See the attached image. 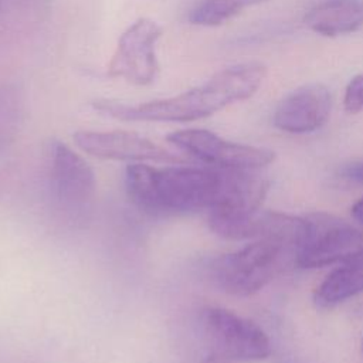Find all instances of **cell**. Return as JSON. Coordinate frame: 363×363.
I'll return each mask as SVG.
<instances>
[{
    "label": "cell",
    "mask_w": 363,
    "mask_h": 363,
    "mask_svg": "<svg viewBox=\"0 0 363 363\" xmlns=\"http://www.w3.org/2000/svg\"><path fill=\"white\" fill-rule=\"evenodd\" d=\"M362 354H363V339H362Z\"/></svg>",
    "instance_id": "17"
},
{
    "label": "cell",
    "mask_w": 363,
    "mask_h": 363,
    "mask_svg": "<svg viewBox=\"0 0 363 363\" xmlns=\"http://www.w3.org/2000/svg\"><path fill=\"white\" fill-rule=\"evenodd\" d=\"M162 27L146 17L133 21L119 37L108 64V75L135 85H150L159 75L157 43Z\"/></svg>",
    "instance_id": "8"
},
{
    "label": "cell",
    "mask_w": 363,
    "mask_h": 363,
    "mask_svg": "<svg viewBox=\"0 0 363 363\" xmlns=\"http://www.w3.org/2000/svg\"><path fill=\"white\" fill-rule=\"evenodd\" d=\"M47 189L60 221L74 228L84 227L92 213L95 174L82 156L60 140L50 143Z\"/></svg>",
    "instance_id": "4"
},
{
    "label": "cell",
    "mask_w": 363,
    "mask_h": 363,
    "mask_svg": "<svg viewBox=\"0 0 363 363\" xmlns=\"http://www.w3.org/2000/svg\"><path fill=\"white\" fill-rule=\"evenodd\" d=\"M72 139L82 152L102 160L184 164V159L180 156L133 132L78 130L74 133Z\"/></svg>",
    "instance_id": "9"
},
{
    "label": "cell",
    "mask_w": 363,
    "mask_h": 363,
    "mask_svg": "<svg viewBox=\"0 0 363 363\" xmlns=\"http://www.w3.org/2000/svg\"><path fill=\"white\" fill-rule=\"evenodd\" d=\"M199 329L210 354L227 362H258L272 352L268 335L255 322L218 306L199 313Z\"/></svg>",
    "instance_id": "5"
},
{
    "label": "cell",
    "mask_w": 363,
    "mask_h": 363,
    "mask_svg": "<svg viewBox=\"0 0 363 363\" xmlns=\"http://www.w3.org/2000/svg\"><path fill=\"white\" fill-rule=\"evenodd\" d=\"M224 187L225 169L132 163L125 170L129 200L155 218L208 213L221 203Z\"/></svg>",
    "instance_id": "2"
},
{
    "label": "cell",
    "mask_w": 363,
    "mask_h": 363,
    "mask_svg": "<svg viewBox=\"0 0 363 363\" xmlns=\"http://www.w3.org/2000/svg\"><path fill=\"white\" fill-rule=\"evenodd\" d=\"M332 95L322 84L303 85L286 95L274 112V125L288 133H309L329 118Z\"/></svg>",
    "instance_id": "10"
},
{
    "label": "cell",
    "mask_w": 363,
    "mask_h": 363,
    "mask_svg": "<svg viewBox=\"0 0 363 363\" xmlns=\"http://www.w3.org/2000/svg\"><path fill=\"white\" fill-rule=\"evenodd\" d=\"M340 174L345 179H349L356 183H363V160L362 162H353L350 164H346L342 170Z\"/></svg>",
    "instance_id": "15"
},
{
    "label": "cell",
    "mask_w": 363,
    "mask_h": 363,
    "mask_svg": "<svg viewBox=\"0 0 363 363\" xmlns=\"http://www.w3.org/2000/svg\"><path fill=\"white\" fill-rule=\"evenodd\" d=\"M167 142L214 169L255 172L275 160V153L269 149L235 143L207 129L174 130L167 135Z\"/></svg>",
    "instance_id": "7"
},
{
    "label": "cell",
    "mask_w": 363,
    "mask_h": 363,
    "mask_svg": "<svg viewBox=\"0 0 363 363\" xmlns=\"http://www.w3.org/2000/svg\"><path fill=\"white\" fill-rule=\"evenodd\" d=\"M352 216L356 221H359L363 225V197L357 200L352 207Z\"/></svg>",
    "instance_id": "16"
},
{
    "label": "cell",
    "mask_w": 363,
    "mask_h": 363,
    "mask_svg": "<svg viewBox=\"0 0 363 363\" xmlns=\"http://www.w3.org/2000/svg\"><path fill=\"white\" fill-rule=\"evenodd\" d=\"M265 74L267 68L261 62H244L221 69L201 85L174 96L139 105L95 99L91 106L106 116L126 122H191L252 96Z\"/></svg>",
    "instance_id": "1"
},
{
    "label": "cell",
    "mask_w": 363,
    "mask_h": 363,
    "mask_svg": "<svg viewBox=\"0 0 363 363\" xmlns=\"http://www.w3.org/2000/svg\"><path fill=\"white\" fill-rule=\"evenodd\" d=\"M343 106L349 113H359L363 111V74H359L349 81L345 89Z\"/></svg>",
    "instance_id": "14"
},
{
    "label": "cell",
    "mask_w": 363,
    "mask_h": 363,
    "mask_svg": "<svg viewBox=\"0 0 363 363\" xmlns=\"http://www.w3.org/2000/svg\"><path fill=\"white\" fill-rule=\"evenodd\" d=\"M303 23L325 37L357 31L363 27V0H323L305 14Z\"/></svg>",
    "instance_id": "11"
},
{
    "label": "cell",
    "mask_w": 363,
    "mask_h": 363,
    "mask_svg": "<svg viewBox=\"0 0 363 363\" xmlns=\"http://www.w3.org/2000/svg\"><path fill=\"white\" fill-rule=\"evenodd\" d=\"M305 218V234L296 252L301 268H322L363 255V231L326 213Z\"/></svg>",
    "instance_id": "6"
},
{
    "label": "cell",
    "mask_w": 363,
    "mask_h": 363,
    "mask_svg": "<svg viewBox=\"0 0 363 363\" xmlns=\"http://www.w3.org/2000/svg\"><path fill=\"white\" fill-rule=\"evenodd\" d=\"M0 4H1V0H0Z\"/></svg>",
    "instance_id": "18"
},
{
    "label": "cell",
    "mask_w": 363,
    "mask_h": 363,
    "mask_svg": "<svg viewBox=\"0 0 363 363\" xmlns=\"http://www.w3.org/2000/svg\"><path fill=\"white\" fill-rule=\"evenodd\" d=\"M363 292V255L342 262L326 275L313 294L319 308H332Z\"/></svg>",
    "instance_id": "12"
},
{
    "label": "cell",
    "mask_w": 363,
    "mask_h": 363,
    "mask_svg": "<svg viewBox=\"0 0 363 363\" xmlns=\"http://www.w3.org/2000/svg\"><path fill=\"white\" fill-rule=\"evenodd\" d=\"M296 245L281 238H259L238 251L210 258L204 275L211 285L233 296H250L267 286L291 262Z\"/></svg>",
    "instance_id": "3"
},
{
    "label": "cell",
    "mask_w": 363,
    "mask_h": 363,
    "mask_svg": "<svg viewBox=\"0 0 363 363\" xmlns=\"http://www.w3.org/2000/svg\"><path fill=\"white\" fill-rule=\"evenodd\" d=\"M264 1L267 0H201L191 9L189 21L204 27L220 26L240 14L242 10Z\"/></svg>",
    "instance_id": "13"
}]
</instances>
